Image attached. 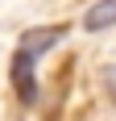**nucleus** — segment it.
<instances>
[{"mask_svg":"<svg viewBox=\"0 0 116 121\" xmlns=\"http://www.w3.org/2000/svg\"><path fill=\"white\" fill-rule=\"evenodd\" d=\"M58 42H66V25H37V29H25L21 42H17V50H21L25 59H42L46 50H54Z\"/></svg>","mask_w":116,"mask_h":121,"instance_id":"nucleus-1","label":"nucleus"},{"mask_svg":"<svg viewBox=\"0 0 116 121\" xmlns=\"http://www.w3.org/2000/svg\"><path fill=\"white\" fill-rule=\"evenodd\" d=\"M8 79H12V88H17V100H21V104H33L37 100V63L25 59L21 50H17L12 63H8Z\"/></svg>","mask_w":116,"mask_h":121,"instance_id":"nucleus-2","label":"nucleus"},{"mask_svg":"<svg viewBox=\"0 0 116 121\" xmlns=\"http://www.w3.org/2000/svg\"><path fill=\"white\" fill-rule=\"evenodd\" d=\"M83 25L87 29H112L116 25V0H95L91 13L83 17Z\"/></svg>","mask_w":116,"mask_h":121,"instance_id":"nucleus-3","label":"nucleus"},{"mask_svg":"<svg viewBox=\"0 0 116 121\" xmlns=\"http://www.w3.org/2000/svg\"><path fill=\"white\" fill-rule=\"evenodd\" d=\"M108 92H112V100H116V79H112V84H108Z\"/></svg>","mask_w":116,"mask_h":121,"instance_id":"nucleus-4","label":"nucleus"}]
</instances>
